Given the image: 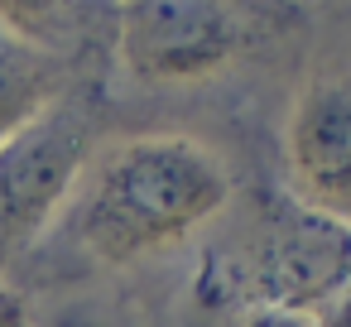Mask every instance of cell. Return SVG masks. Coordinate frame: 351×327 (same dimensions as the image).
Instances as JSON below:
<instances>
[{
    "instance_id": "5",
    "label": "cell",
    "mask_w": 351,
    "mask_h": 327,
    "mask_svg": "<svg viewBox=\"0 0 351 327\" xmlns=\"http://www.w3.org/2000/svg\"><path fill=\"white\" fill-rule=\"evenodd\" d=\"M289 197L351 226V68L322 63L303 77L284 121Z\"/></svg>"
},
{
    "instance_id": "10",
    "label": "cell",
    "mask_w": 351,
    "mask_h": 327,
    "mask_svg": "<svg viewBox=\"0 0 351 327\" xmlns=\"http://www.w3.org/2000/svg\"><path fill=\"white\" fill-rule=\"evenodd\" d=\"M241 327H313V317H303V313H274V308H250Z\"/></svg>"
},
{
    "instance_id": "9",
    "label": "cell",
    "mask_w": 351,
    "mask_h": 327,
    "mask_svg": "<svg viewBox=\"0 0 351 327\" xmlns=\"http://www.w3.org/2000/svg\"><path fill=\"white\" fill-rule=\"evenodd\" d=\"M0 327H29V303L15 284L0 279Z\"/></svg>"
},
{
    "instance_id": "7",
    "label": "cell",
    "mask_w": 351,
    "mask_h": 327,
    "mask_svg": "<svg viewBox=\"0 0 351 327\" xmlns=\"http://www.w3.org/2000/svg\"><path fill=\"white\" fill-rule=\"evenodd\" d=\"M0 25L20 39L82 63L87 49L116 34V5H87V0H0Z\"/></svg>"
},
{
    "instance_id": "6",
    "label": "cell",
    "mask_w": 351,
    "mask_h": 327,
    "mask_svg": "<svg viewBox=\"0 0 351 327\" xmlns=\"http://www.w3.org/2000/svg\"><path fill=\"white\" fill-rule=\"evenodd\" d=\"M77 82H82V63L58 58L20 39L10 25H0V145L15 140L25 125H34L49 106H58Z\"/></svg>"
},
{
    "instance_id": "1",
    "label": "cell",
    "mask_w": 351,
    "mask_h": 327,
    "mask_svg": "<svg viewBox=\"0 0 351 327\" xmlns=\"http://www.w3.org/2000/svg\"><path fill=\"white\" fill-rule=\"evenodd\" d=\"M226 159L193 135H130L97 149L63 207L68 241L106 269L140 265L197 236L231 202Z\"/></svg>"
},
{
    "instance_id": "2",
    "label": "cell",
    "mask_w": 351,
    "mask_h": 327,
    "mask_svg": "<svg viewBox=\"0 0 351 327\" xmlns=\"http://www.w3.org/2000/svg\"><path fill=\"white\" fill-rule=\"evenodd\" d=\"M303 20L293 5H231V0H135L116 5V63L145 87L212 82L260 53Z\"/></svg>"
},
{
    "instance_id": "8",
    "label": "cell",
    "mask_w": 351,
    "mask_h": 327,
    "mask_svg": "<svg viewBox=\"0 0 351 327\" xmlns=\"http://www.w3.org/2000/svg\"><path fill=\"white\" fill-rule=\"evenodd\" d=\"M313 327H351V279L313 313Z\"/></svg>"
},
{
    "instance_id": "4",
    "label": "cell",
    "mask_w": 351,
    "mask_h": 327,
    "mask_svg": "<svg viewBox=\"0 0 351 327\" xmlns=\"http://www.w3.org/2000/svg\"><path fill=\"white\" fill-rule=\"evenodd\" d=\"M97 92L87 77L34 125L0 145V260H15L63 217L87 159L97 154Z\"/></svg>"
},
{
    "instance_id": "3",
    "label": "cell",
    "mask_w": 351,
    "mask_h": 327,
    "mask_svg": "<svg viewBox=\"0 0 351 327\" xmlns=\"http://www.w3.org/2000/svg\"><path fill=\"white\" fill-rule=\"evenodd\" d=\"M351 279V226L337 217L279 193L265 197L241 231V260L231 265V284L250 308L303 313L313 317L341 284Z\"/></svg>"
}]
</instances>
